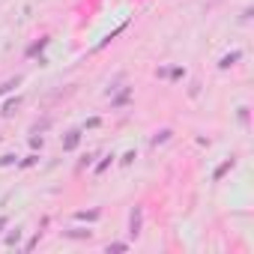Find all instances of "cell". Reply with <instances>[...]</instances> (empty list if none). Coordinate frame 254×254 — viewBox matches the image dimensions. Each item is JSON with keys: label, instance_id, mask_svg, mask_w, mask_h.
<instances>
[{"label": "cell", "instance_id": "6da1fadb", "mask_svg": "<svg viewBox=\"0 0 254 254\" xmlns=\"http://www.w3.org/2000/svg\"><path fill=\"white\" fill-rule=\"evenodd\" d=\"M141 230H144V206H132V212H129V236L138 239Z\"/></svg>", "mask_w": 254, "mask_h": 254}, {"label": "cell", "instance_id": "7a4b0ae2", "mask_svg": "<svg viewBox=\"0 0 254 254\" xmlns=\"http://www.w3.org/2000/svg\"><path fill=\"white\" fill-rule=\"evenodd\" d=\"M81 129H72V132H66V138H63V153H72V150H78V144H81Z\"/></svg>", "mask_w": 254, "mask_h": 254}, {"label": "cell", "instance_id": "3957f363", "mask_svg": "<svg viewBox=\"0 0 254 254\" xmlns=\"http://www.w3.org/2000/svg\"><path fill=\"white\" fill-rule=\"evenodd\" d=\"M233 168H236V159L230 156V159H224V162H221V165L212 171V180H215V183H218V180H224V174H230Z\"/></svg>", "mask_w": 254, "mask_h": 254}, {"label": "cell", "instance_id": "277c9868", "mask_svg": "<svg viewBox=\"0 0 254 254\" xmlns=\"http://www.w3.org/2000/svg\"><path fill=\"white\" fill-rule=\"evenodd\" d=\"M63 236L81 242V239H93V230H90V227H69V230H63Z\"/></svg>", "mask_w": 254, "mask_h": 254}, {"label": "cell", "instance_id": "5b68a950", "mask_svg": "<svg viewBox=\"0 0 254 254\" xmlns=\"http://www.w3.org/2000/svg\"><path fill=\"white\" fill-rule=\"evenodd\" d=\"M21 236H24V227H15V230H9V233L3 236V245H6V248H18V245H21Z\"/></svg>", "mask_w": 254, "mask_h": 254}, {"label": "cell", "instance_id": "8992f818", "mask_svg": "<svg viewBox=\"0 0 254 254\" xmlns=\"http://www.w3.org/2000/svg\"><path fill=\"white\" fill-rule=\"evenodd\" d=\"M242 60V51H230V54H224L221 60H218V69H230V66H236Z\"/></svg>", "mask_w": 254, "mask_h": 254}, {"label": "cell", "instance_id": "52a82bcc", "mask_svg": "<svg viewBox=\"0 0 254 254\" xmlns=\"http://www.w3.org/2000/svg\"><path fill=\"white\" fill-rule=\"evenodd\" d=\"M48 42H51L48 36H42V39H36V42H33V45H30V48L24 51V57H36L39 51H45V48H48Z\"/></svg>", "mask_w": 254, "mask_h": 254}, {"label": "cell", "instance_id": "ba28073f", "mask_svg": "<svg viewBox=\"0 0 254 254\" xmlns=\"http://www.w3.org/2000/svg\"><path fill=\"white\" fill-rule=\"evenodd\" d=\"M75 218H78V221H90V224H93V221H99V218H102V209H81V212H75Z\"/></svg>", "mask_w": 254, "mask_h": 254}, {"label": "cell", "instance_id": "9c48e42d", "mask_svg": "<svg viewBox=\"0 0 254 254\" xmlns=\"http://www.w3.org/2000/svg\"><path fill=\"white\" fill-rule=\"evenodd\" d=\"M21 102H24L21 96H15V99H6V105H3V111H0V114H3V117H12V114L21 108Z\"/></svg>", "mask_w": 254, "mask_h": 254}, {"label": "cell", "instance_id": "30bf717a", "mask_svg": "<svg viewBox=\"0 0 254 254\" xmlns=\"http://www.w3.org/2000/svg\"><path fill=\"white\" fill-rule=\"evenodd\" d=\"M171 135H174L171 129H162V132H156V135H153V141H150V144H153V147H162V144H168V141H171Z\"/></svg>", "mask_w": 254, "mask_h": 254}, {"label": "cell", "instance_id": "8fae6325", "mask_svg": "<svg viewBox=\"0 0 254 254\" xmlns=\"http://www.w3.org/2000/svg\"><path fill=\"white\" fill-rule=\"evenodd\" d=\"M129 99H132V87H126V90H123V93H120V96H117L111 105H114V108H123V105L129 102Z\"/></svg>", "mask_w": 254, "mask_h": 254}, {"label": "cell", "instance_id": "7c38bea8", "mask_svg": "<svg viewBox=\"0 0 254 254\" xmlns=\"http://www.w3.org/2000/svg\"><path fill=\"white\" fill-rule=\"evenodd\" d=\"M111 162H114V156H105V159H102V162L93 168V174H96V177H99V174H105V171L111 168Z\"/></svg>", "mask_w": 254, "mask_h": 254}, {"label": "cell", "instance_id": "4fadbf2b", "mask_svg": "<svg viewBox=\"0 0 254 254\" xmlns=\"http://www.w3.org/2000/svg\"><path fill=\"white\" fill-rule=\"evenodd\" d=\"M18 84H21V75H15V78H9V81H6L3 87H0V96H3V93H9V90H15Z\"/></svg>", "mask_w": 254, "mask_h": 254}, {"label": "cell", "instance_id": "5bb4252c", "mask_svg": "<svg viewBox=\"0 0 254 254\" xmlns=\"http://www.w3.org/2000/svg\"><path fill=\"white\" fill-rule=\"evenodd\" d=\"M9 165H18V156H15V153L0 156V168H9Z\"/></svg>", "mask_w": 254, "mask_h": 254}, {"label": "cell", "instance_id": "9a60e30c", "mask_svg": "<svg viewBox=\"0 0 254 254\" xmlns=\"http://www.w3.org/2000/svg\"><path fill=\"white\" fill-rule=\"evenodd\" d=\"M105 251H108V254H111V251H129V242H108Z\"/></svg>", "mask_w": 254, "mask_h": 254}, {"label": "cell", "instance_id": "2e32d148", "mask_svg": "<svg viewBox=\"0 0 254 254\" xmlns=\"http://www.w3.org/2000/svg\"><path fill=\"white\" fill-rule=\"evenodd\" d=\"M39 239H42V233H39V230H36V233H33V236H30V239H27V242H24V251H33V248H36V245H39Z\"/></svg>", "mask_w": 254, "mask_h": 254}, {"label": "cell", "instance_id": "e0dca14e", "mask_svg": "<svg viewBox=\"0 0 254 254\" xmlns=\"http://www.w3.org/2000/svg\"><path fill=\"white\" fill-rule=\"evenodd\" d=\"M36 162H39V156H36V153H30L27 159H21V162H18V168H33Z\"/></svg>", "mask_w": 254, "mask_h": 254}, {"label": "cell", "instance_id": "ac0fdd59", "mask_svg": "<svg viewBox=\"0 0 254 254\" xmlns=\"http://www.w3.org/2000/svg\"><path fill=\"white\" fill-rule=\"evenodd\" d=\"M135 159H138V153H135V150H129V153H123V159H120V165H132Z\"/></svg>", "mask_w": 254, "mask_h": 254}, {"label": "cell", "instance_id": "d6986e66", "mask_svg": "<svg viewBox=\"0 0 254 254\" xmlns=\"http://www.w3.org/2000/svg\"><path fill=\"white\" fill-rule=\"evenodd\" d=\"M168 75H171V81H180V78H186V69H180V66H174V69H171Z\"/></svg>", "mask_w": 254, "mask_h": 254}, {"label": "cell", "instance_id": "ffe728a7", "mask_svg": "<svg viewBox=\"0 0 254 254\" xmlns=\"http://www.w3.org/2000/svg\"><path fill=\"white\" fill-rule=\"evenodd\" d=\"M236 117H239V126H248V105H242Z\"/></svg>", "mask_w": 254, "mask_h": 254}, {"label": "cell", "instance_id": "44dd1931", "mask_svg": "<svg viewBox=\"0 0 254 254\" xmlns=\"http://www.w3.org/2000/svg\"><path fill=\"white\" fill-rule=\"evenodd\" d=\"M102 126V117H90L87 123H84V129H99Z\"/></svg>", "mask_w": 254, "mask_h": 254}, {"label": "cell", "instance_id": "7402d4cb", "mask_svg": "<svg viewBox=\"0 0 254 254\" xmlns=\"http://www.w3.org/2000/svg\"><path fill=\"white\" fill-rule=\"evenodd\" d=\"M42 144H45L42 135H33V138H30V147H33V150H42Z\"/></svg>", "mask_w": 254, "mask_h": 254}, {"label": "cell", "instance_id": "603a6c76", "mask_svg": "<svg viewBox=\"0 0 254 254\" xmlns=\"http://www.w3.org/2000/svg\"><path fill=\"white\" fill-rule=\"evenodd\" d=\"M6 227H9V215H0V236H3Z\"/></svg>", "mask_w": 254, "mask_h": 254}, {"label": "cell", "instance_id": "cb8c5ba5", "mask_svg": "<svg viewBox=\"0 0 254 254\" xmlns=\"http://www.w3.org/2000/svg\"><path fill=\"white\" fill-rule=\"evenodd\" d=\"M93 159H96V153H90V156H84V159H81V165H78V168H87V165H93Z\"/></svg>", "mask_w": 254, "mask_h": 254}]
</instances>
